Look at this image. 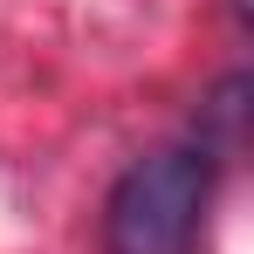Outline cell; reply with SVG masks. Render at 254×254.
Returning a JSON list of instances; mask_svg holds the SVG:
<instances>
[{"label":"cell","mask_w":254,"mask_h":254,"mask_svg":"<svg viewBox=\"0 0 254 254\" xmlns=\"http://www.w3.org/2000/svg\"><path fill=\"white\" fill-rule=\"evenodd\" d=\"M220 151L206 137H172L130 158L103 199V254H192L213 206Z\"/></svg>","instance_id":"6da1fadb"}]
</instances>
